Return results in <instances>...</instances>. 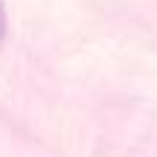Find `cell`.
Listing matches in <instances>:
<instances>
[{
    "label": "cell",
    "instance_id": "cell-1",
    "mask_svg": "<svg viewBox=\"0 0 157 157\" xmlns=\"http://www.w3.org/2000/svg\"><path fill=\"white\" fill-rule=\"evenodd\" d=\"M6 38V9H3V3H0V41Z\"/></svg>",
    "mask_w": 157,
    "mask_h": 157
}]
</instances>
